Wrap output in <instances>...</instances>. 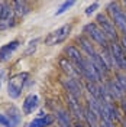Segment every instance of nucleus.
<instances>
[{"instance_id":"30","label":"nucleus","mask_w":126,"mask_h":127,"mask_svg":"<svg viewBox=\"0 0 126 127\" xmlns=\"http://www.w3.org/2000/svg\"><path fill=\"white\" fill-rule=\"evenodd\" d=\"M120 124H122V127H126V116L120 120Z\"/></svg>"},{"instance_id":"18","label":"nucleus","mask_w":126,"mask_h":127,"mask_svg":"<svg viewBox=\"0 0 126 127\" xmlns=\"http://www.w3.org/2000/svg\"><path fill=\"white\" fill-rule=\"evenodd\" d=\"M68 113L70 111L64 110V108H55V120L58 123V127H72Z\"/></svg>"},{"instance_id":"31","label":"nucleus","mask_w":126,"mask_h":127,"mask_svg":"<svg viewBox=\"0 0 126 127\" xmlns=\"http://www.w3.org/2000/svg\"><path fill=\"white\" fill-rule=\"evenodd\" d=\"M25 127H31V126H29V124H26V126H25Z\"/></svg>"},{"instance_id":"20","label":"nucleus","mask_w":126,"mask_h":127,"mask_svg":"<svg viewBox=\"0 0 126 127\" xmlns=\"http://www.w3.org/2000/svg\"><path fill=\"white\" fill-rule=\"evenodd\" d=\"M12 7H13L16 17H25L31 12V6L26 1H12Z\"/></svg>"},{"instance_id":"21","label":"nucleus","mask_w":126,"mask_h":127,"mask_svg":"<svg viewBox=\"0 0 126 127\" xmlns=\"http://www.w3.org/2000/svg\"><path fill=\"white\" fill-rule=\"evenodd\" d=\"M103 107H104V110L109 113V116L112 117L113 121H120V120H122L120 113H119V110L115 107V104L113 103H103Z\"/></svg>"},{"instance_id":"4","label":"nucleus","mask_w":126,"mask_h":127,"mask_svg":"<svg viewBox=\"0 0 126 127\" xmlns=\"http://www.w3.org/2000/svg\"><path fill=\"white\" fill-rule=\"evenodd\" d=\"M107 13L110 15V20L119 31L126 36V10H122L118 3H110L107 6Z\"/></svg>"},{"instance_id":"16","label":"nucleus","mask_w":126,"mask_h":127,"mask_svg":"<svg viewBox=\"0 0 126 127\" xmlns=\"http://www.w3.org/2000/svg\"><path fill=\"white\" fill-rule=\"evenodd\" d=\"M6 117H7L9 123H10V127H16L22 123V113L20 110L16 107V105H10L6 110Z\"/></svg>"},{"instance_id":"9","label":"nucleus","mask_w":126,"mask_h":127,"mask_svg":"<svg viewBox=\"0 0 126 127\" xmlns=\"http://www.w3.org/2000/svg\"><path fill=\"white\" fill-rule=\"evenodd\" d=\"M67 104H68V111L72 114V117L78 121H84V107L81 105L78 100L72 95L67 94Z\"/></svg>"},{"instance_id":"27","label":"nucleus","mask_w":126,"mask_h":127,"mask_svg":"<svg viewBox=\"0 0 126 127\" xmlns=\"http://www.w3.org/2000/svg\"><path fill=\"white\" fill-rule=\"evenodd\" d=\"M96 9H99V3H93V4H90V6L86 9V15L90 16V15H91V13L96 10Z\"/></svg>"},{"instance_id":"22","label":"nucleus","mask_w":126,"mask_h":127,"mask_svg":"<svg viewBox=\"0 0 126 127\" xmlns=\"http://www.w3.org/2000/svg\"><path fill=\"white\" fill-rule=\"evenodd\" d=\"M100 55L103 56V59L106 61V64L109 65V68L113 69L115 68V62H113V56H112V52H110V48H102V51H100Z\"/></svg>"},{"instance_id":"24","label":"nucleus","mask_w":126,"mask_h":127,"mask_svg":"<svg viewBox=\"0 0 126 127\" xmlns=\"http://www.w3.org/2000/svg\"><path fill=\"white\" fill-rule=\"evenodd\" d=\"M71 6H74V1H72V0H70V1H64L63 4L60 6V9L55 12V16H60V15H63V13H65Z\"/></svg>"},{"instance_id":"12","label":"nucleus","mask_w":126,"mask_h":127,"mask_svg":"<svg viewBox=\"0 0 126 127\" xmlns=\"http://www.w3.org/2000/svg\"><path fill=\"white\" fill-rule=\"evenodd\" d=\"M19 45H20V42L16 39V40H12V42H9V43H6V45H3V46L0 48V62L9 61L10 56L13 55V52L19 48Z\"/></svg>"},{"instance_id":"10","label":"nucleus","mask_w":126,"mask_h":127,"mask_svg":"<svg viewBox=\"0 0 126 127\" xmlns=\"http://www.w3.org/2000/svg\"><path fill=\"white\" fill-rule=\"evenodd\" d=\"M60 68L63 69V72L65 74V77H70V78L78 79V81H81V79H83V78H81V75H80L78 69H77V66L71 62V61H68V58H67V56L60 59Z\"/></svg>"},{"instance_id":"13","label":"nucleus","mask_w":126,"mask_h":127,"mask_svg":"<svg viewBox=\"0 0 126 127\" xmlns=\"http://www.w3.org/2000/svg\"><path fill=\"white\" fill-rule=\"evenodd\" d=\"M39 105V98L36 94H28L22 104V111L23 114H32Z\"/></svg>"},{"instance_id":"3","label":"nucleus","mask_w":126,"mask_h":127,"mask_svg":"<svg viewBox=\"0 0 126 127\" xmlns=\"http://www.w3.org/2000/svg\"><path fill=\"white\" fill-rule=\"evenodd\" d=\"M16 23V15L13 12L12 3L0 1V31H7Z\"/></svg>"},{"instance_id":"23","label":"nucleus","mask_w":126,"mask_h":127,"mask_svg":"<svg viewBox=\"0 0 126 127\" xmlns=\"http://www.w3.org/2000/svg\"><path fill=\"white\" fill-rule=\"evenodd\" d=\"M116 82H118L119 87L122 88V91L126 94V74L118 72V74H116Z\"/></svg>"},{"instance_id":"26","label":"nucleus","mask_w":126,"mask_h":127,"mask_svg":"<svg viewBox=\"0 0 126 127\" xmlns=\"http://www.w3.org/2000/svg\"><path fill=\"white\" fill-rule=\"evenodd\" d=\"M0 126L3 127H10V123H9L7 117H6V114H1L0 113Z\"/></svg>"},{"instance_id":"2","label":"nucleus","mask_w":126,"mask_h":127,"mask_svg":"<svg viewBox=\"0 0 126 127\" xmlns=\"http://www.w3.org/2000/svg\"><path fill=\"white\" fill-rule=\"evenodd\" d=\"M83 32H84V35H86L87 38L90 40H93L96 42L97 45L100 48H107L109 46V39H107V36L104 35V32L100 29V26L94 22H91V23H87L84 28H83Z\"/></svg>"},{"instance_id":"7","label":"nucleus","mask_w":126,"mask_h":127,"mask_svg":"<svg viewBox=\"0 0 126 127\" xmlns=\"http://www.w3.org/2000/svg\"><path fill=\"white\" fill-rule=\"evenodd\" d=\"M60 82L64 87V90L67 91V94H70L72 97H75L77 100H80V97L83 95V84H81V81L70 78V77H63L60 79Z\"/></svg>"},{"instance_id":"8","label":"nucleus","mask_w":126,"mask_h":127,"mask_svg":"<svg viewBox=\"0 0 126 127\" xmlns=\"http://www.w3.org/2000/svg\"><path fill=\"white\" fill-rule=\"evenodd\" d=\"M109 48H110L112 56H113L115 68L116 69L126 71V54H125V51L122 49L120 43H118V42H110L109 43Z\"/></svg>"},{"instance_id":"5","label":"nucleus","mask_w":126,"mask_h":127,"mask_svg":"<svg viewBox=\"0 0 126 127\" xmlns=\"http://www.w3.org/2000/svg\"><path fill=\"white\" fill-rule=\"evenodd\" d=\"M96 22L100 26V29L104 32V35L107 36L109 42H116L118 40V32H116V26L113 25L110 19L107 17V15L104 13H99L96 16Z\"/></svg>"},{"instance_id":"14","label":"nucleus","mask_w":126,"mask_h":127,"mask_svg":"<svg viewBox=\"0 0 126 127\" xmlns=\"http://www.w3.org/2000/svg\"><path fill=\"white\" fill-rule=\"evenodd\" d=\"M75 40H77V43L80 45V49H81V51L87 55V58H90L93 54L97 52V51H96V48H94V45L91 43V40L88 39L86 35H80V36H77Z\"/></svg>"},{"instance_id":"6","label":"nucleus","mask_w":126,"mask_h":127,"mask_svg":"<svg viewBox=\"0 0 126 127\" xmlns=\"http://www.w3.org/2000/svg\"><path fill=\"white\" fill-rule=\"evenodd\" d=\"M71 28H72L71 25H64L61 28H58L57 31L51 32L47 38H45V45L54 46V45L63 43L64 40L68 38V35H70V32H71Z\"/></svg>"},{"instance_id":"29","label":"nucleus","mask_w":126,"mask_h":127,"mask_svg":"<svg viewBox=\"0 0 126 127\" xmlns=\"http://www.w3.org/2000/svg\"><path fill=\"white\" fill-rule=\"evenodd\" d=\"M120 46H122V49L125 51V54H126V36L120 38Z\"/></svg>"},{"instance_id":"28","label":"nucleus","mask_w":126,"mask_h":127,"mask_svg":"<svg viewBox=\"0 0 126 127\" xmlns=\"http://www.w3.org/2000/svg\"><path fill=\"white\" fill-rule=\"evenodd\" d=\"M120 110H122V113L126 116V98L120 100Z\"/></svg>"},{"instance_id":"25","label":"nucleus","mask_w":126,"mask_h":127,"mask_svg":"<svg viewBox=\"0 0 126 127\" xmlns=\"http://www.w3.org/2000/svg\"><path fill=\"white\" fill-rule=\"evenodd\" d=\"M39 43V39L36 38V39H33L29 42V45H28V48H26V51H25V55H32L33 52H35V49H36V45Z\"/></svg>"},{"instance_id":"17","label":"nucleus","mask_w":126,"mask_h":127,"mask_svg":"<svg viewBox=\"0 0 126 127\" xmlns=\"http://www.w3.org/2000/svg\"><path fill=\"white\" fill-rule=\"evenodd\" d=\"M90 61L94 64L96 68H97V69L103 74V77H106V75L112 71L110 68H109V65L106 64V61L103 59V56L100 55V52H96V54H93V55L90 56Z\"/></svg>"},{"instance_id":"1","label":"nucleus","mask_w":126,"mask_h":127,"mask_svg":"<svg viewBox=\"0 0 126 127\" xmlns=\"http://www.w3.org/2000/svg\"><path fill=\"white\" fill-rule=\"evenodd\" d=\"M29 81V74L28 72H22V74H17L13 75L12 78H9L7 81V94L10 98H19L22 94V90L25 88V85L28 84Z\"/></svg>"},{"instance_id":"19","label":"nucleus","mask_w":126,"mask_h":127,"mask_svg":"<svg viewBox=\"0 0 126 127\" xmlns=\"http://www.w3.org/2000/svg\"><path fill=\"white\" fill-rule=\"evenodd\" d=\"M55 123V116L52 114H45L44 117H36L29 123L31 127H49Z\"/></svg>"},{"instance_id":"32","label":"nucleus","mask_w":126,"mask_h":127,"mask_svg":"<svg viewBox=\"0 0 126 127\" xmlns=\"http://www.w3.org/2000/svg\"><path fill=\"white\" fill-rule=\"evenodd\" d=\"M54 127H57V126H54Z\"/></svg>"},{"instance_id":"15","label":"nucleus","mask_w":126,"mask_h":127,"mask_svg":"<svg viewBox=\"0 0 126 127\" xmlns=\"http://www.w3.org/2000/svg\"><path fill=\"white\" fill-rule=\"evenodd\" d=\"M64 52H65V55H67V58H68V61H71L75 66H77L78 64L83 62V59L86 58V56H83L81 51H80L78 48H75L74 45L65 46V51H64Z\"/></svg>"},{"instance_id":"11","label":"nucleus","mask_w":126,"mask_h":127,"mask_svg":"<svg viewBox=\"0 0 126 127\" xmlns=\"http://www.w3.org/2000/svg\"><path fill=\"white\" fill-rule=\"evenodd\" d=\"M104 85H106V90H107V93H109V95H110V98L113 101H120V100L125 98V93L118 85L116 79H106Z\"/></svg>"}]
</instances>
